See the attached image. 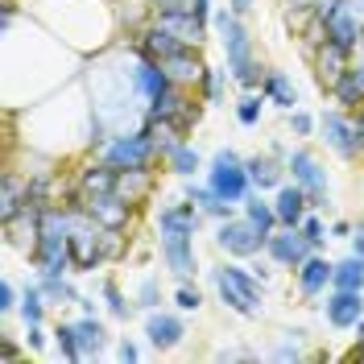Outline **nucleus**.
<instances>
[{
	"instance_id": "obj_30",
	"label": "nucleus",
	"mask_w": 364,
	"mask_h": 364,
	"mask_svg": "<svg viewBox=\"0 0 364 364\" xmlns=\"http://www.w3.org/2000/svg\"><path fill=\"white\" fill-rule=\"evenodd\" d=\"M186 100H191V91L174 83L170 91H161L158 100H149V108H145V120H174V116L182 112V104H186Z\"/></svg>"
},
{
	"instance_id": "obj_4",
	"label": "nucleus",
	"mask_w": 364,
	"mask_h": 364,
	"mask_svg": "<svg viewBox=\"0 0 364 364\" xmlns=\"http://www.w3.org/2000/svg\"><path fill=\"white\" fill-rule=\"evenodd\" d=\"M104 161H112L116 170H154L161 161L158 154V136H154V124L145 120L136 133H124V136H112L108 145H104Z\"/></svg>"
},
{
	"instance_id": "obj_10",
	"label": "nucleus",
	"mask_w": 364,
	"mask_h": 364,
	"mask_svg": "<svg viewBox=\"0 0 364 364\" xmlns=\"http://www.w3.org/2000/svg\"><path fill=\"white\" fill-rule=\"evenodd\" d=\"M323 318H327V327H336V331H352L364 318V290H327Z\"/></svg>"
},
{
	"instance_id": "obj_57",
	"label": "nucleus",
	"mask_w": 364,
	"mask_h": 364,
	"mask_svg": "<svg viewBox=\"0 0 364 364\" xmlns=\"http://www.w3.org/2000/svg\"><path fill=\"white\" fill-rule=\"evenodd\" d=\"M352 331H356V343H360V348H364V318H360V323H356V327H352Z\"/></svg>"
},
{
	"instance_id": "obj_24",
	"label": "nucleus",
	"mask_w": 364,
	"mask_h": 364,
	"mask_svg": "<svg viewBox=\"0 0 364 364\" xmlns=\"http://www.w3.org/2000/svg\"><path fill=\"white\" fill-rule=\"evenodd\" d=\"M261 91H265V100H269L273 108H282V112H294L298 108V87L286 70H265Z\"/></svg>"
},
{
	"instance_id": "obj_2",
	"label": "nucleus",
	"mask_w": 364,
	"mask_h": 364,
	"mask_svg": "<svg viewBox=\"0 0 364 364\" xmlns=\"http://www.w3.org/2000/svg\"><path fill=\"white\" fill-rule=\"evenodd\" d=\"M211 286H215V298L224 302L232 315L261 318V311H265V282H261L252 269L236 265V261L228 257L224 265L211 269Z\"/></svg>"
},
{
	"instance_id": "obj_44",
	"label": "nucleus",
	"mask_w": 364,
	"mask_h": 364,
	"mask_svg": "<svg viewBox=\"0 0 364 364\" xmlns=\"http://www.w3.org/2000/svg\"><path fill=\"white\" fill-rule=\"evenodd\" d=\"M298 228H302V236H306L315 249H323V240H327V228H323V220H318L315 211H306V220H302Z\"/></svg>"
},
{
	"instance_id": "obj_46",
	"label": "nucleus",
	"mask_w": 364,
	"mask_h": 364,
	"mask_svg": "<svg viewBox=\"0 0 364 364\" xmlns=\"http://www.w3.org/2000/svg\"><path fill=\"white\" fill-rule=\"evenodd\" d=\"M154 13H199V0H154Z\"/></svg>"
},
{
	"instance_id": "obj_9",
	"label": "nucleus",
	"mask_w": 364,
	"mask_h": 364,
	"mask_svg": "<svg viewBox=\"0 0 364 364\" xmlns=\"http://www.w3.org/2000/svg\"><path fill=\"white\" fill-rule=\"evenodd\" d=\"M158 249L166 269L178 282H195L199 273V257H195V236H178V232H158Z\"/></svg>"
},
{
	"instance_id": "obj_37",
	"label": "nucleus",
	"mask_w": 364,
	"mask_h": 364,
	"mask_svg": "<svg viewBox=\"0 0 364 364\" xmlns=\"http://www.w3.org/2000/svg\"><path fill=\"white\" fill-rule=\"evenodd\" d=\"M302 340H306V331H302V327H294V331H282V336H277V343H273V360H306Z\"/></svg>"
},
{
	"instance_id": "obj_31",
	"label": "nucleus",
	"mask_w": 364,
	"mask_h": 364,
	"mask_svg": "<svg viewBox=\"0 0 364 364\" xmlns=\"http://www.w3.org/2000/svg\"><path fill=\"white\" fill-rule=\"evenodd\" d=\"M166 170H170L174 178H195L199 170H207V161L199 158V149H195L191 141H182L178 149H174V154L166 158Z\"/></svg>"
},
{
	"instance_id": "obj_27",
	"label": "nucleus",
	"mask_w": 364,
	"mask_h": 364,
	"mask_svg": "<svg viewBox=\"0 0 364 364\" xmlns=\"http://www.w3.org/2000/svg\"><path fill=\"white\" fill-rule=\"evenodd\" d=\"M327 95L336 100V108H343V112H356V108H364V83H360V75L348 67L340 79L331 83V91H327Z\"/></svg>"
},
{
	"instance_id": "obj_18",
	"label": "nucleus",
	"mask_w": 364,
	"mask_h": 364,
	"mask_svg": "<svg viewBox=\"0 0 364 364\" xmlns=\"http://www.w3.org/2000/svg\"><path fill=\"white\" fill-rule=\"evenodd\" d=\"M311 67H315L318 87L331 91V83H336L343 70L352 67V54H348V50H340L336 42H323V46H315V50H311Z\"/></svg>"
},
{
	"instance_id": "obj_56",
	"label": "nucleus",
	"mask_w": 364,
	"mask_h": 364,
	"mask_svg": "<svg viewBox=\"0 0 364 364\" xmlns=\"http://www.w3.org/2000/svg\"><path fill=\"white\" fill-rule=\"evenodd\" d=\"M352 70H356V75H360V83H364V46H360V58H356V63H352Z\"/></svg>"
},
{
	"instance_id": "obj_54",
	"label": "nucleus",
	"mask_w": 364,
	"mask_h": 364,
	"mask_svg": "<svg viewBox=\"0 0 364 364\" xmlns=\"http://www.w3.org/2000/svg\"><path fill=\"white\" fill-rule=\"evenodd\" d=\"M13 17H17V4H13V0H9V4H4V9H0V21H4V25H13Z\"/></svg>"
},
{
	"instance_id": "obj_32",
	"label": "nucleus",
	"mask_w": 364,
	"mask_h": 364,
	"mask_svg": "<svg viewBox=\"0 0 364 364\" xmlns=\"http://www.w3.org/2000/svg\"><path fill=\"white\" fill-rule=\"evenodd\" d=\"M240 211H245L265 236H273V228H277V211H273V199H265V191H252L249 199L240 203Z\"/></svg>"
},
{
	"instance_id": "obj_45",
	"label": "nucleus",
	"mask_w": 364,
	"mask_h": 364,
	"mask_svg": "<svg viewBox=\"0 0 364 364\" xmlns=\"http://www.w3.org/2000/svg\"><path fill=\"white\" fill-rule=\"evenodd\" d=\"M318 129V120L311 112H302V108H294V112H290V133L294 136H311Z\"/></svg>"
},
{
	"instance_id": "obj_15",
	"label": "nucleus",
	"mask_w": 364,
	"mask_h": 364,
	"mask_svg": "<svg viewBox=\"0 0 364 364\" xmlns=\"http://www.w3.org/2000/svg\"><path fill=\"white\" fill-rule=\"evenodd\" d=\"M154 21L186 46H203L211 33V17H203V13H154Z\"/></svg>"
},
{
	"instance_id": "obj_5",
	"label": "nucleus",
	"mask_w": 364,
	"mask_h": 364,
	"mask_svg": "<svg viewBox=\"0 0 364 364\" xmlns=\"http://www.w3.org/2000/svg\"><path fill=\"white\" fill-rule=\"evenodd\" d=\"M265 245H269V236L252 224L245 211L228 215V220H215V249L228 252L232 261H252V257L265 252Z\"/></svg>"
},
{
	"instance_id": "obj_41",
	"label": "nucleus",
	"mask_w": 364,
	"mask_h": 364,
	"mask_svg": "<svg viewBox=\"0 0 364 364\" xmlns=\"http://www.w3.org/2000/svg\"><path fill=\"white\" fill-rule=\"evenodd\" d=\"M224 75H228V70L207 67V70H203V79L195 83V87H199V95H203L207 104H224Z\"/></svg>"
},
{
	"instance_id": "obj_38",
	"label": "nucleus",
	"mask_w": 364,
	"mask_h": 364,
	"mask_svg": "<svg viewBox=\"0 0 364 364\" xmlns=\"http://www.w3.org/2000/svg\"><path fill=\"white\" fill-rule=\"evenodd\" d=\"M203 108H207V100H195V95H191V100L182 104V112L174 116L170 124H174V129H178L182 136H191L195 129H199V124H203Z\"/></svg>"
},
{
	"instance_id": "obj_17",
	"label": "nucleus",
	"mask_w": 364,
	"mask_h": 364,
	"mask_svg": "<svg viewBox=\"0 0 364 364\" xmlns=\"http://www.w3.org/2000/svg\"><path fill=\"white\" fill-rule=\"evenodd\" d=\"M75 186H79V195H83V203L87 199H95V195H112L116 186H120V170H116L112 161H91V166H83L79 174H75Z\"/></svg>"
},
{
	"instance_id": "obj_55",
	"label": "nucleus",
	"mask_w": 364,
	"mask_h": 364,
	"mask_svg": "<svg viewBox=\"0 0 364 364\" xmlns=\"http://www.w3.org/2000/svg\"><path fill=\"white\" fill-rule=\"evenodd\" d=\"M252 4H257V0H232V9H236V13H240V17H245V13H249Z\"/></svg>"
},
{
	"instance_id": "obj_7",
	"label": "nucleus",
	"mask_w": 364,
	"mask_h": 364,
	"mask_svg": "<svg viewBox=\"0 0 364 364\" xmlns=\"http://www.w3.org/2000/svg\"><path fill=\"white\" fill-rule=\"evenodd\" d=\"M318 133H323V145L343 161L360 158V141H356V124H352V112L343 108H331V112L318 116Z\"/></svg>"
},
{
	"instance_id": "obj_33",
	"label": "nucleus",
	"mask_w": 364,
	"mask_h": 364,
	"mask_svg": "<svg viewBox=\"0 0 364 364\" xmlns=\"http://www.w3.org/2000/svg\"><path fill=\"white\" fill-rule=\"evenodd\" d=\"M38 286H42V294L50 298V306H67V302H79V290L70 286L67 273H38Z\"/></svg>"
},
{
	"instance_id": "obj_34",
	"label": "nucleus",
	"mask_w": 364,
	"mask_h": 364,
	"mask_svg": "<svg viewBox=\"0 0 364 364\" xmlns=\"http://www.w3.org/2000/svg\"><path fill=\"white\" fill-rule=\"evenodd\" d=\"M331 290H364V257L348 252L343 261H336V277H331Z\"/></svg>"
},
{
	"instance_id": "obj_47",
	"label": "nucleus",
	"mask_w": 364,
	"mask_h": 364,
	"mask_svg": "<svg viewBox=\"0 0 364 364\" xmlns=\"http://www.w3.org/2000/svg\"><path fill=\"white\" fill-rule=\"evenodd\" d=\"M17 306H21V298L13 290V282H0V315H13Z\"/></svg>"
},
{
	"instance_id": "obj_53",
	"label": "nucleus",
	"mask_w": 364,
	"mask_h": 364,
	"mask_svg": "<svg viewBox=\"0 0 364 364\" xmlns=\"http://www.w3.org/2000/svg\"><path fill=\"white\" fill-rule=\"evenodd\" d=\"M83 315H95V298H87V294H79V302H75Z\"/></svg>"
},
{
	"instance_id": "obj_6",
	"label": "nucleus",
	"mask_w": 364,
	"mask_h": 364,
	"mask_svg": "<svg viewBox=\"0 0 364 364\" xmlns=\"http://www.w3.org/2000/svg\"><path fill=\"white\" fill-rule=\"evenodd\" d=\"M286 170H290V178L306 191V199H311V207L315 211H323V207L331 203V182H327V170H323V161L311 154V149H290L286 154Z\"/></svg>"
},
{
	"instance_id": "obj_25",
	"label": "nucleus",
	"mask_w": 364,
	"mask_h": 364,
	"mask_svg": "<svg viewBox=\"0 0 364 364\" xmlns=\"http://www.w3.org/2000/svg\"><path fill=\"white\" fill-rule=\"evenodd\" d=\"M182 195H186L191 203L199 207L203 215H211V220H228V215H232V203H228V199H220V195H215V191H211L207 182L186 178V191H182Z\"/></svg>"
},
{
	"instance_id": "obj_16",
	"label": "nucleus",
	"mask_w": 364,
	"mask_h": 364,
	"mask_svg": "<svg viewBox=\"0 0 364 364\" xmlns=\"http://www.w3.org/2000/svg\"><path fill=\"white\" fill-rule=\"evenodd\" d=\"M161 67H166V75L178 83V87H191V83H199L203 79V46H178L170 58H161Z\"/></svg>"
},
{
	"instance_id": "obj_28",
	"label": "nucleus",
	"mask_w": 364,
	"mask_h": 364,
	"mask_svg": "<svg viewBox=\"0 0 364 364\" xmlns=\"http://www.w3.org/2000/svg\"><path fill=\"white\" fill-rule=\"evenodd\" d=\"M75 336H79V348H83V360L100 356V352L108 348V327H104V323H100L95 315L75 318Z\"/></svg>"
},
{
	"instance_id": "obj_39",
	"label": "nucleus",
	"mask_w": 364,
	"mask_h": 364,
	"mask_svg": "<svg viewBox=\"0 0 364 364\" xmlns=\"http://www.w3.org/2000/svg\"><path fill=\"white\" fill-rule=\"evenodd\" d=\"M54 343H58L63 360H70V364L83 360V348H79V336H75V323H58V327H54Z\"/></svg>"
},
{
	"instance_id": "obj_40",
	"label": "nucleus",
	"mask_w": 364,
	"mask_h": 364,
	"mask_svg": "<svg viewBox=\"0 0 364 364\" xmlns=\"http://www.w3.org/2000/svg\"><path fill=\"white\" fill-rule=\"evenodd\" d=\"M100 294H104V306H108L112 318H129V298L116 286V277H104V282H100Z\"/></svg>"
},
{
	"instance_id": "obj_35",
	"label": "nucleus",
	"mask_w": 364,
	"mask_h": 364,
	"mask_svg": "<svg viewBox=\"0 0 364 364\" xmlns=\"http://www.w3.org/2000/svg\"><path fill=\"white\" fill-rule=\"evenodd\" d=\"M269 100H265V91L261 87H252V91H245L240 100H236V120L245 124V129H252V124H261V108H265Z\"/></svg>"
},
{
	"instance_id": "obj_11",
	"label": "nucleus",
	"mask_w": 364,
	"mask_h": 364,
	"mask_svg": "<svg viewBox=\"0 0 364 364\" xmlns=\"http://www.w3.org/2000/svg\"><path fill=\"white\" fill-rule=\"evenodd\" d=\"M145 340L158 352H170L186 340V323H182V311H145Z\"/></svg>"
},
{
	"instance_id": "obj_13",
	"label": "nucleus",
	"mask_w": 364,
	"mask_h": 364,
	"mask_svg": "<svg viewBox=\"0 0 364 364\" xmlns=\"http://www.w3.org/2000/svg\"><path fill=\"white\" fill-rule=\"evenodd\" d=\"M294 277H298V294H302V298H318V294H327V290H331L336 261H327L323 252H311V257L294 269Z\"/></svg>"
},
{
	"instance_id": "obj_42",
	"label": "nucleus",
	"mask_w": 364,
	"mask_h": 364,
	"mask_svg": "<svg viewBox=\"0 0 364 364\" xmlns=\"http://www.w3.org/2000/svg\"><path fill=\"white\" fill-rule=\"evenodd\" d=\"M174 306H178L182 315L199 311V306H203V290H199L195 282H178V290H174Z\"/></svg>"
},
{
	"instance_id": "obj_22",
	"label": "nucleus",
	"mask_w": 364,
	"mask_h": 364,
	"mask_svg": "<svg viewBox=\"0 0 364 364\" xmlns=\"http://www.w3.org/2000/svg\"><path fill=\"white\" fill-rule=\"evenodd\" d=\"M133 87H136V95H145V100H158L161 91L174 87V79L166 75L161 63H154V58H136L133 63Z\"/></svg>"
},
{
	"instance_id": "obj_3",
	"label": "nucleus",
	"mask_w": 364,
	"mask_h": 364,
	"mask_svg": "<svg viewBox=\"0 0 364 364\" xmlns=\"http://www.w3.org/2000/svg\"><path fill=\"white\" fill-rule=\"evenodd\" d=\"M207 186L228 199L232 207H240L249 199L252 191V178H249V158H240L236 149H215L211 158H207Z\"/></svg>"
},
{
	"instance_id": "obj_49",
	"label": "nucleus",
	"mask_w": 364,
	"mask_h": 364,
	"mask_svg": "<svg viewBox=\"0 0 364 364\" xmlns=\"http://www.w3.org/2000/svg\"><path fill=\"white\" fill-rule=\"evenodd\" d=\"M0 352H4V360H21L25 356V348L13 340V336H0Z\"/></svg>"
},
{
	"instance_id": "obj_23",
	"label": "nucleus",
	"mask_w": 364,
	"mask_h": 364,
	"mask_svg": "<svg viewBox=\"0 0 364 364\" xmlns=\"http://www.w3.org/2000/svg\"><path fill=\"white\" fill-rule=\"evenodd\" d=\"M286 158H277V154H252L249 158V178H252V186L257 191H277L282 182H286Z\"/></svg>"
},
{
	"instance_id": "obj_51",
	"label": "nucleus",
	"mask_w": 364,
	"mask_h": 364,
	"mask_svg": "<svg viewBox=\"0 0 364 364\" xmlns=\"http://www.w3.org/2000/svg\"><path fill=\"white\" fill-rule=\"evenodd\" d=\"M352 228H356V224H348V220H336V224H331V236H336V240H352Z\"/></svg>"
},
{
	"instance_id": "obj_1",
	"label": "nucleus",
	"mask_w": 364,
	"mask_h": 364,
	"mask_svg": "<svg viewBox=\"0 0 364 364\" xmlns=\"http://www.w3.org/2000/svg\"><path fill=\"white\" fill-rule=\"evenodd\" d=\"M211 29L220 33V46H224V58H228V75L245 91L261 87L265 67H261V58L252 50V38H249V29H245V21H240V13L232 4L228 9H215L211 13Z\"/></svg>"
},
{
	"instance_id": "obj_52",
	"label": "nucleus",
	"mask_w": 364,
	"mask_h": 364,
	"mask_svg": "<svg viewBox=\"0 0 364 364\" xmlns=\"http://www.w3.org/2000/svg\"><path fill=\"white\" fill-rule=\"evenodd\" d=\"M352 252H356V257H364V224L352 228Z\"/></svg>"
},
{
	"instance_id": "obj_12",
	"label": "nucleus",
	"mask_w": 364,
	"mask_h": 364,
	"mask_svg": "<svg viewBox=\"0 0 364 364\" xmlns=\"http://www.w3.org/2000/svg\"><path fill=\"white\" fill-rule=\"evenodd\" d=\"M178 46H186V42H178L170 29H161L154 17L141 25V29H133V58H154V63H161V58H170Z\"/></svg>"
},
{
	"instance_id": "obj_19",
	"label": "nucleus",
	"mask_w": 364,
	"mask_h": 364,
	"mask_svg": "<svg viewBox=\"0 0 364 364\" xmlns=\"http://www.w3.org/2000/svg\"><path fill=\"white\" fill-rule=\"evenodd\" d=\"M273 211H277V224L298 228L306 220V211H315V207H311L306 191H302L298 182H282V186L273 191Z\"/></svg>"
},
{
	"instance_id": "obj_36",
	"label": "nucleus",
	"mask_w": 364,
	"mask_h": 364,
	"mask_svg": "<svg viewBox=\"0 0 364 364\" xmlns=\"http://www.w3.org/2000/svg\"><path fill=\"white\" fill-rule=\"evenodd\" d=\"M46 306H50V298L42 294V286H38V282H29V286L21 290V306H17V311H21V318H25V323H42Z\"/></svg>"
},
{
	"instance_id": "obj_14",
	"label": "nucleus",
	"mask_w": 364,
	"mask_h": 364,
	"mask_svg": "<svg viewBox=\"0 0 364 364\" xmlns=\"http://www.w3.org/2000/svg\"><path fill=\"white\" fill-rule=\"evenodd\" d=\"M87 211L91 220L100 228H116V232H129V224H133L136 207L129 203V199H120V195H95V199H87Z\"/></svg>"
},
{
	"instance_id": "obj_26",
	"label": "nucleus",
	"mask_w": 364,
	"mask_h": 364,
	"mask_svg": "<svg viewBox=\"0 0 364 364\" xmlns=\"http://www.w3.org/2000/svg\"><path fill=\"white\" fill-rule=\"evenodd\" d=\"M25 203H29V178L13 174V170H4V178H0V220L17 215Z\"/></svg>"
},
{
	"instance_id": "obj_8",
	"label": "nucleus",
	"mask_w": 364,
	"mask_h": 364,
	"mask_svg": "<svg viewBox=\"0 0 364 364\" xmlns=\"http://www.w3.org/2000/svg\"><path fill=\"white\" fill-rule=\"evenodd\" d=\"M311 252H318V249L302 236V228H286V224L273 228L269 245H265V257H269L273 265H282V269H298Z\"/></svg>"
},
{
	"instance_id": "obj_21",
	"label": "nucleus",
	"mask_w": 364,
	"mask_h": 364,
	"mask_svg": "<svg viewBox=\"0 0 364 364\" xmlns=\"http://www.w3.org/2000/svg\"><path fill=\"white\" fill-rule=\"evenodd\" d=\"M360 38H364V21L356 17L352 4H343L340 13L327 21V42H336L340 50H348V54H356V50H360Z\"/></svg>"
},
{
	"instance_id": "obj_43",
	"label": "nucleus",
	"mask_w": 364,
	"mask_h": 364,
	"mask_svg": "<svg viewBox=\"0 0 364 364\" xmlns=\"http://www.w3.org/2000/svg\"><path fill=\"white\" fill-rule=\"evenodd\" d=\"M136 306H141V311H158V306H161V286H158V277H145V282L136 286Z\"/></svg>"
},
{
	"instance_id": "obj_50",
	"label": "nucleus",
	"mask_w": 364,
	"mask_h": 364,
	"mask_svg": "<svg viewBox=\"0 0 364 364\" xmlns=\"http://www.w3.org/2000/svg\"><path fill=\"white\" fill-rule=\"evenodd\" d=\"M116 356L129 364V360H136V356H141V348H136V343L129 340V336H124V340H120V348H116Z\"/></svg>"
},
{
	"instance_id": "obj_29",
	"label": "nucleus",
	"mask_w": 364,
	"mask_h": 364,
	"mask_svg": "<svg viewBox=\"0 0 364 364\" xmlns=\"http://www.w3.org/2000/svg\"><path fill=\"white\" fill-rule=\"evenodd\" d=\"M120 199H129L133 207H141L154 195V170H120V186H116Z\"/></svg>"
},
{
	"instance_id": "obj_20",
	"label": "nucleus",
	"mask_w": 364,
	"mask_h": 364,
	"mask_svg": "<svg viewBox=\"0 0 364 364\" xmlns=\"http://www.w3.org/2000/svg\"><path fill=\"white\" fill-rule=\"evenodd\" d=\"M199 224H203V211L191 203L186 195L182 199H174V203H166L158 211V232H178V236H195L199 232Z\"/></svg>"
},
{
	"instance_id": "obj_48",
	"label": "nucleus",
	"mask_w": 364,
	"mask_h": 364,
	"mask_svg": "<svg viewBox=\"0 0 364 364\" xmlns=\"http://www.w3.org/2000/svg\"><path fill=\"white\" fill-rule=\"evenodd\" d=\"M25 343H29L33 352H42V348H46V331H42V323H25Z\"/></svg>"
}]
</instances>
